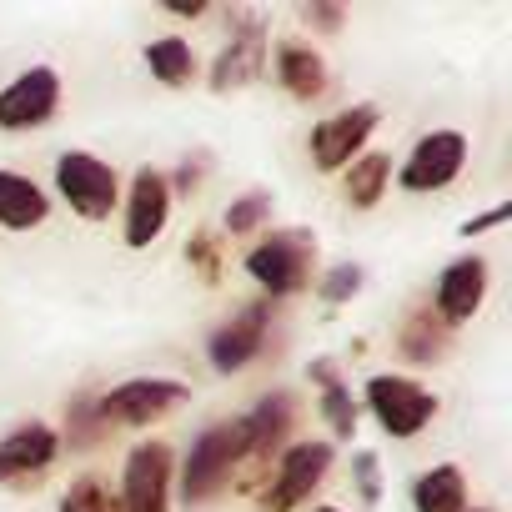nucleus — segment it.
<instances>
[{
  "label": "nucleus",
  "instance_id": "f257e3e1",
  "mask_svg": "<svg viewBox=\"0 0 512 512\" xmlns=\"http://www.w3.org/2000/svg\"><path fill=\"white\" fill-rule=\"evenodd\" d=\"M56 186H61V196H66L81 216H91V221H96V216H111V206H116V171H111L106 161L86 156V151L61 156Z\"/></svg>",
  "mask_w": 512,
  "mask_h": 512
},
{
  "label": "nucleus",
  "instance_id": "f03ea898",
  "mask_svg": "<svg viewBox=\"0 0 512 512\" xmlns=\"http://www.w3.org/2000/svg\"><path fill=\"white\" fill-rule=\"evenodd\" d=\"M367 402H372L377 422H382L392 437H412V432H422L427 417H432V407H437V402H432L417 382H407V377H372Z\"/></svg>",
  "mask_w": 512,
  "mask_h": 512
},
{
  "label": "nucleus",
  "instance_id": "7ed1b4c3",
  "mask_svg": "<svg viewBox=\"0 0 512 512\" xmlns=\"http://www.w3.org/2000/svg\"><path fill=\"white\" fill-rule=\"evenodd\" d=\"M236 457H241V432H236V422L211 427V432L191 447V457H186V482H181L186 502L211 497V492L221 487V477H226V467H231Z\"/></svg>",
  "mask_w": 512,
  "mask_h": 512
},
{
  "label": "nucleus",
  "instance_id": "20e7f679",
  "mask_svg": "<svg viewBox=\"0 0 512 512\" xmlns=\"http://www.w3.org/2000/svg\"><path fill=\"white\" fill-rule=\"evenodd\" d=\"M307 262H312V241L307 236H272L267 246H256L246 256V272L256 282H267L277 297L282 292H297L302 277H307Z\"/></svg>",
  "mask_w": 512,
  "mask_h": 512
},
{
  "label": "nucleus",
  "instance_id": "39448f33",
  "mask_svg": "<svg viewBox=\"0 0 512 512\" xmlns=\"http://www.w3.org/2000/svg\"><path fill=\"white\" fill-rule=\"evenodd\" d=\"M462 156H467V141L457 131H432V136L417 141L412 161L402 166V186L407 191H437L462 171Z\"/></svg>",
  "mask_w": 512,
  "mask_h": 512
},
{
  "label": "nucleus",
  "instance_id": "423d86ee",
  "mask_svg": "<svg viewBox=\"0 0 512 512\" xmlns=\"http://www.w3.org/2000/svg\"><path fill=\"white\" fill-rule=\"evenodd\" d=\"M56 96H61V86H56V71H46V66H36V71H26L6 96H0V126L6 131H26V126H41L51 111H56Z\"/></svg>",
  "mask_w": 512,
  "mask_h": 512
},
{
  "label": "nucleus",
  "instance_id": "0eeeda50",
  "mask_svg": "<svg viewBox=\"0 0 512 512\" xmlns=\"http://www.w3.org/2000/svg\"><path fill=\"white\" fill-rule=\"evenodd\" d=\"M372 126H377V111H372V106H352V111L322 121V126L312 131V156H317V166H322V171H337L342 161H352V151L372 136Z\"/></svg>",
  "mask_w": 512,
  "mask_h": 512
},
{
  "label": "nucleus",
  "instance_id": "6e6552de",
  "mask_svg": "<svg viewBox=\"0 0 512 512\" xmlns=\"http://www.w3.org/2000/svg\"><path fill=\"white\" fill-rule=\"evenodd\" d=\"M166 472L171 452L161 442H146L126 462V512H166Z\"/></svg>",
  "mask_w": 512,
  "mask_h": 512
},
{
  "label": "nucleus",
  "instance_id": "1a4fd4ad",
  "mask_svg": "<svg viewBox=\"0 0 512 512\" xmlns=\"http://www.w3.org/2000/svg\"><path fill=\"white\" fill-rule=\"evenodd\" d=\"M327 462H332V447L327 442H302V447H292L287 457H282V472H277V492H272V512H287V507H297L317 482H322V472H327Z\"/></svg>",
  "mask_w": 512,
  "mask_h": 512
},
{
  "label": "nucleus",
  "instance_id": "9d476101",
  "mask_svg": "<svg viewBox=\"0 0 512 512\" xmlns=\"http://www.w3.org/2000/svg\"><path fill=\"white\" fill-rule=\"evenodd\" d=\"M166 211H171V191L156 171H141L136 186H131V216H126V241L131 246H151L166 226Z\"/></svg>",
  "mask_w": 512,
  "mask_h": 512
},
{
  "label": "nucleus",
  "instance_id": "9b49d317",
  "mask_svg": "<svg viewBox=\"0 0 512 512\" xmlns=\"http://www.w3.org/2000/svg\"><path fill=\"white\" fill-rule=\"evenodd\" d=\"M186 397V387L181 382H126V387H116L111 397H106V417H116V422H151V417H161L166 407H176Z\"/></svg>",
  "mask_w": 512,
  "mask_h": 512
},
{
  "label": "nucleus",
  "instance_id": "f8f14e48",
  "mask_svg": "<svg viewBox=\"0 0 512 512\" xmlns=\"http://www.w3.org/2000/svg\"><path fill=\"white\" fill-rule=\"evenodd\" d=\"M482 292H487V262H482V256H462V262H452V267L442 272L437 307H442L447 322H467V317L477 312Z\"/></svg>",
  "mask_w": 512,
  "mask_h": 512
},
{
  "label": "nucleus",
  "instance_id": "ddd939ff",
  "mask_svg": "<svg viewBox=\"0 0 512 512\" xmlns=\"http://www.w3.org/2000/svg\"><path fill=\"white\" fill-rule=\"evenodd\" d=\"M262 337H267V307H246L231 327H221V332L211 337V362H216L221 372H236V367H246V362L256 357Z\"/></svg>",
  "mask_w": 512,
  "mask_h": 512
},
{
  "label": "nucleus",
  "instance_id": "4468645a",
  "mask_svg": "<svg viewBox=\"0 0 512 512\" xmlns=\"http://www.w3.org/2000/svg\"><path fill=\"white\" fill-rule=\"evenodd\" d=\"M56 457V432L31 422V427H16L6 442H0V477H16V472H31V467H46Z\"/></svg>",
  "mask_w": 512,
  "mask_h": 512
},
{
  "label": "nucleus",
  "instance_id": "2eb2a0df",
  "mask_svg": "<svg viewBox=\"0 0 512 512\" xmlns=\"http://www.w3.org/2000/svg\"><path fill=\"white\" fill-rule=\"evenodd\" d=\"M46 216V196L36 181L26 176H11V171H0V221L6 226H36Z\"/></svg>",
  "mask_w": 512,
  "mask_h": 512
},
{
  "label": "nucleus",
  "instance_id": "dca6fc26",
  "mask_svg": "<svg viewBox=\"0 0 512 512\" xmlns=\"http://www.w3.org/2000/svg\"><path fill=\"white\" fill-rule=\"evenodd\" d=\"M462 502H467V487L457 467H432L417 482V512H462Z\"/></svg>",
  "mask_w": 512,
  "mask_h": 512
},
{
  "label": "nucleus",
  "instance_id": "f3484780",
  "mask_svg": "<svg viewBox=\"0 0 512 512\" xmlns=\"http://www.w3.org/2000/svg\"><path fill=\"white\" fill-rule=\"evenodd\" d=\"M277 66H282V81H287V91L292 96H317L322 91V56H312L307 46H282V56H277Z\"/></svg>",
  "mask_w": 512,
  "mask_h": 512
},
{
  "label": "nucleus",
  "instance_id": "a211bd4d",
  "mask_svg": "<svg viewBox=\"0 0 512 512\" xmlns=\"http://www.w3.org/2000/svg\"><path fill=\"white\" fill-rule=\"evenodd\" d=\"M146 61H151V71H156L166 86H181V81L191 76V46H186V41H176V36H166V41H151Z\"/></svg>",
  "mask_w": 512,
  "mask_h": 512
},
{
  "label": "nucleus",
  "instance_id": "6ab92c4d",
  "mask_svg": "<svg viewBox=\"0 0 512 512\" xmlns=\"http://www.w3.org/2000/svg\"><path fill=\"white\" fill-rule=\"evenodd\" d=\"M387 171H392V161H387V156H362V161H352L347 196H352L357 206H372V201L382 196V186H387Z\"/></svg>",
  "mask_w": 512,
  "mask_h": 512
},
{
  "label": "nucleus",
  "instance_id": "aec40b11",
  "mask_svg": "<svg viewBox=\"0 0 512 512\" xmlns=\"http://www.w3.org/2000/svg\"><path fill=\"white\" fill-rule=\"evenodd\" d=\"M61 512H121L111 497H106V487L96 482V477H81L71 492H66V502H61Z\"/></svg>",
  "mask_w": 512,
  "mask_h": 512
},
{
  "label": "nucleus",
  "instance_id": "412c9836",
  "mask_svg": "<svg viewBox=\"0 0 512 512\" xmlns=\"http://www.w3.org/2000/svg\"><path fill=\"white\" fill-rule=\"evenodd\" d=\"M317 377L327 382V402H322V407H327V417H332V427H337L342 437H352V427H357V417H352V402H347V392L337 387V377H332L327 367H317Z\"/></svg>",
  "mask_w": 512,
  "mask_h": 512
},
{
  "label": "nucleus",
  "instance_id": "4be33fe9",
  "mask_svg": "<svg viewBox=\"0 0 512 512\" xmlns=\"http://www.w3.org/2000/svg\"><path fill=\"white\" fill-rule=\"evenodd\" d=\"M251 61H256V41H241L236 56H221V66H216V86H241V81L251 76Z\"/></svg>",
  "mask_w": 512,
  "mask_h": 512
},
{
  "label": "nucleus",
  "instance_id": "5701e85b",
  "mask_svg": "<svg viewBox=\"0 0 512 512\" xmlns=\"http://www.w3.org/2000/svg\"><path fill=\"white\" fill-rule=\"evenodd\" d=\"M262 216H267V196H246L241 206H231V211H226V226H231V231H251Z\"/></svg>",
  "mask_w": 512,
  "mask_h": 512
},
{
  "label": "nucleus",
  "instance_id": "b1692460",
  "mask_svg": "<svg viewBox=\"0 0 512 512\" xmlns=\"http://www.w3.org/2000/svg\"><path fill=\"white\" fill-rule=\"evenodd\" d=\"M357 277H362V272H357V267H337V272H332V277H327V287H322V292H327V297H332V302H342V297H347V292H357Z\"/></svg>",
  "mask_w": 512,
  "mask_h": 512
},
{
  "label": "nucleus",
  "instance_id": "393cba45",
  "mask_svg": "<svg viewBox=\"0 0 512 512\" xmlns=\"http://www.w3.org/2000/svg\"><path fill=\"white\" fill-rule=\"evenodd\" d=\"M357 477H362V497H367V502H377V492H382V487H377V457H372V452H362V457H357Z\"/></svg>",
  "mask_w": 512,
  "mask_h": 512
},
{
  "label": "nucleus",
  "instance_id": "a878e982",
  "mask_svg": "<svg viewBox=\"0 0 512 512\" xmlns=\"http://www.w3.org/2000/svg\"><path fill=\"white\" fill-rule=\"evenodd\" d=\"M322 512H337V507H322Z\"/></svg>",
  "mask_w": 512,
  "mask_h": 512
}]
</instances>
